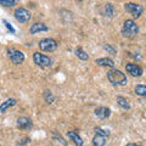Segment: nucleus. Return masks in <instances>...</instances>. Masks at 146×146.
I'll use <instances>...</instances> for the list:
<instances>
[{
	"label": "nucleus",
	"mask_w": 146,
	"mask_h": 146,
	"mask_svg": "<svg viewBox=\"0 0 146 146\" xmlns=\"http://www.w3.org/2000/svg\"><path fill=\"white\" fill-rule=\"evenodd\" d=\"M95 133L96 134H100V135H104V136H108L110 135V131L108 130H104L101 128H95Z\"/></svg>",
	"instance_id": "b1692460"
},
{
	"label": "nucleus",
	"mask_w": 146,
	"mask_h": 146,
	"mask_svg": "<svg viewBox=\"0 0 146 146\" xmlns=\"http://www.w3.org/2000/svg\"><path fill=\"white\" fill-rule=\"evenodd\" d=\"M67 136H68V139H71L73 141V144L76 146H83V139L78 135L77 131H73V130L67 131Z\"/></svg>",
	"instance_id": "ddd939ff"
},
{
	"label": "nucleus",
	"mask_w": 146,
	"mask_h": 146,
	"mask_svg": "<svg viewBox=\"0 0 146 146\" xmlns=\"http://www.w3.org/2000/svg\"><path fill=\"white\" fill-rule=\"evenodd\" d=\"M125 71L133 77H141L144 73V70L139 65L135 63H127L125 65Z\"/></svg>",
	"instance_id": "1a4fd4ad"
},
{
	"label": "nucleus",
	"mask_w": 146,
	"mask_h": 146,
	"mask_svg": "<svg viewBox=\"0 0 146 146\" xmlns=\"http://www.w3.org/2000/svg\"><path fill=\"white\" fill-rule=\"evenodd\" d=\"M117 104L119 105L123 110H130V104H129V101H128L125 98L117 96Z\"/></svg>",
	"instance_id": "dca6fc26"
},
{
	"label": "nucleus",
	"mask_w": 146,
	"mask_h": 146,
	"mask_svg": "<svg viewBox=\"0 0 146 146\" xmlns=\"http://www.w3.org/2000/svg\"><path fill=\"white\" fill-rule=\"evenodd\" d=\"M122 35L127 39H133L139 33V27L133 20H125L122 27Z\"/></svg>",
	"instance_id": "f03ea898"
},
{
	"label": "nucleus",
	"mask_w": 146,
	"mask_h": 146,
	"mask_svg": "<svg viewBox=\"0 0 146 146\" xmlns=\"http://www.w3.org/2000/svg\"><path fill=\"white\" fill-rule=\"evenodd\" d=\"M43 96H44V100H45V102H46V104H52L54 100H55L54 94L50 90H45L44 94H43Z\"/></svg>",
	"instance_id": "6ab92c4d"
},
{
	"label": "nucleus",
	"mask_w": 146,
	"mask_h": 146,
	"mask_svg": "<svg viewBox=\"0 0 146 146\" xmlns=\"http://www.w3.org/2000/svg\"><path fill=\"white\" fill-rule=\"evenodd\" d=\"M115 6H113L112 5V4H106V5H105V15H106L107 17H110V18H111V17H113V16H115Z\"/></svg>",
	"instance_id": "a211bd4d"
},
{
	"label": "nucleus",
	"mask_w": 146,
	"mask_h": 146,
	"mask_svg": "<svg viewBox=\"0 0 146 146\" xmlns=\"http://www.w3.org/2000/svg\"><path fill=\"white\" fill-rule=\"evenodd\" d=\"M48 31H49V27L45 23H43V22H35V23H33L31 26L29 33L36 34V33H39V32H48Z\"/></svg>",
	"instance_id": "9b49d317"
},
{
	"label": "nucleus",
	"mask_w": 146,
	"mask_h": 146,
	"mask_svg": "<svg viewBox=\"0 0 146 146\" xmlns=\"http://www.w3.org/2000/svg\"><path fill=\"white\" fill-rule=\"evenodd\" d=\"M33 61L36 66L42 67V68H46L52 65V60L49 56L40 52H34L33 54Z\"/></svg>",
	"instance_id": "20e7f679"
},
{
	"label": "nucleus",
	"mask_w": 146,
	"mask_h": 146,
	"mask_svg": "<svg viewBox=\"0 0 146 146\" xmlns=\"http://www.w3.org/2000/svg\"><path fill=\"white\" fill-rule=\"evenodd\" d=\"M3 23L5 25V27H6V28H7L9 31L11 32V33H15V28H13V27H12L10 23H9V22H7L6 20H3Z\"/></svg>",
	"instance_id": "393cba45"
},
{
	"label": "nucleus",
	"mask_w": 146,
	"mask_h": 146,
	"mask_svg": "<svg viewBox=\"0 0 146 146\" xmlns=\"http://www.w3.org/2000/svg\"><path fill=\"white\" fill-rule=\"evenodd\" d=\"M7 55H9V57H10V60L11 62L13 63V65H21V63H23L25 61V54L20 51V50H17V49H9L7 50Z\"/></svg>",
	"instance_id": "0eeeda50"
},
{
	"label": "nucleus",
	"mask_w": 146,
	"mask_h": 146,
	"mask_svg": "<svg viewBox=\"0 0 146 146\" xmlns=\"http://www.w3.org/2000/svg\"><path fill=\"white\" fill-rule=\"evenodd\" d=\"M135 94L139 95V96H146V85L143 84H139L135 86Z\"/></svg>",
	"instance_id": "aec40b11"
},
{
	"label": "nucleus",
	"mask_w": 146,
	"mask_h": 146,
	"mask_svg": "<svg viewBox=\"0 0 146 146\" xmlns=\"http://www.w3.org/2000/svg\"><path fill=\"white\" fill-rule=\"evenodd\" d=\"M16 125L18 129H21V130H29V129H32V127H33V122H32L31 118H28V117H20V118H17Z\"/></svg>",
	"instance_id": "6e6552de"
},
{
	"label": "nucleus",
	"mask_w": 146,
	"mask_h": 146,
	"mask_svg": "<svg viewBox=\"0 0 146 146\" xmlns=\"http://www.w3.org/2000/svg\"><path fill=\"white\" fill-rule=\"evenodd\" d=\"M124 10L131 15L134 18H139L144 12V7L140 4H135V3H125L124 4Z\"/></svg>",
	"instance_id": "7ed1b4c3"
},
{
	"label": "nucleus",
	"mask_w": 146,
	"mask_h": 146,
	"mask_svg": "<svg viewBox=\"0 0 146 146\" xmlns=\"http://www.w3.org/2000/svg\"><path fill=\"white\" fill-rule=\"evenodd\" d=\"M79 1H82V0H79Z\"/></svg>",
	"instance_id": "bb28decb"
},
{
	"label": "nucleus",
	"mask_w": 146,
	"mask_h": 146,
	"mask_svg": "<svg viewBox=\"0 0 146 146\" xmlns=\"http://www.w3.org/2000/svg\"><path fill=\"white\" fill-rule=\"evenodd\" d=\"M13 15H15V18L20 22V23H27V22H29L31 18H32L31 12L25 7H17L15 10V12H13Z\"/></svg>",
	"instance_id": "423d86ee"
},
{
	"label": "nucleus",
	"mask_w": 146,
	"mask_h": 146,
	"mask_svg": "<svg viewBox=\"0 0 146 146\" xmlns=\"http://www.w3.org/2000/svg\"><path fill=\"white\" fill-rule=\"evenodd\" d=\"M16 104H17V100H16V99L10 98V99L5 100L4 102L0 104V113H5L9 108L12 107V106H15Z\"/></svg>",
	"instance_id": "f8f14e48"
},
{
	"label": "nucleus",
	"mask_w": 146,
	"mask_h": 146,
	"mask_svg": "<svg viewBox=\"0 0 146 146\" xmlns=\"http://www.w3.org/2000/svg\"><path fill=\"white\" fill-rule=\"evenodd\" d=\"M107 79L112 85H125L128 83L127 76L119 70H110L107 72Z\"/></svg>",
	"instance_id": "f257e3e1"
},
{
	"label": "nucleus",
	"mask_w": 146,
	"mask_h": 146,
	"mask_svg": "<svg viewBox=\"0 0 146 146\" xmlns=\"http://www.w3.org/2000/svg\"><path fill=\"white\" fill-rule=\"evenodd\" d=\"M52 135H54V139H55V140H58V143H61L63 146H67V143L65 141V139H63L60 134H57V131L54 130V131H52Z\"/></svg>",
	"instance_id": "4be33fe9"
},
{
	"label": "nucleus",
	"mask_w": 146,
	"mask_h": 146,
	"mask_svg": "<svg viewBox=\"0 0 146 146\" xmlns=\"http://www.w3.org/2000/svg\"><path fill=\"white\" fill-rule=\"evenodd\" d=\"M95 63H96L98 66H101V67H108V68L115 67V62H113V60H111V58H108V57L98 58V60H95Z\"/></svg>",
	"instance_id": "4468645a"
},
{
	"label": "nucleus",
	"mask_w": 146,
	"mask_h": 146,
	"mask_svg": "<svg viewBox=\"0 0 146 146\" xmlns=\"http://www.w3.org/2000/svg\"><path fill=\"white\" fill-rule=\"evenodd\" d=\"M125 146H139V145H136V144H133V143H131V144H127Z\"/></svg>",
	"instance_id": "a878e982"
},
{
	"label": "nucleus",
	"mask_w": 146,
	"mask_h": 146,
	"mask_svg": "<svg viewBox=\"0 0 146 146\" xmlns=\"http://www.w3.org/2000/svg\"><path fill=\"white\" fill-rule=\"evenodd\" d=\"M104 49L106 50L108 54H111V55H117V50L113 48V46H111L110 44H105V45H104Z\"/></svg>",
	"instance_id": "5701e85b"
},
{
	"label": "nucleus",
	"mask_w": 146,
	"mask_h": 146,
	"mask_svg": "<svg viewBox=\"0 0 146 146\" xmlns=\"http://www.w3.org/2000/svg\"><path fill=\"white\" fill-rule=\"evenodd\" d=\"M95 116L100 119H107V118L111 116V110L108 107H105V106H100V107H96L95 108Z\"/></svg>",
	"instance_id": "9d476101"
},
{
	"label": "nucleus",
	"mask_w": 146,
	"mask_h": 146,
	"mask_svg": "<svg viewBox=\"0 0 146 146\" xmlns=\"http://www.w3.org/2000/svg\"><path fill=\"white\" fill-rule=\"evenodd\" d=\"M105 144H106V136L100 135V134H96L94 136V139H93L94 146H105Z\"/></svg>",
	"instance_id": "2eb2a0df"
},
{
	"label": "nucleus",
	"mask_w": 146,
	"mask_h": 146,
	"mask_svg": "<svg viewBox=\"0 0 146 146\" xmlns=\"http://www.w3.org/2000/svg\"><path fill=\"white\" fill-rule=\"evenodd\" d=\"M18 3V0H0V4L5 7H12Z\"/></svg>",
	"instance_id": "412c9836"
},
{
	"label": "nucleus",
	"mask_w": 146,
	"mask_h": 146,
	"mask_svg": "<svg viewBox=\"0 0 146 146\" xmlns=\"http://www.w3.org/2000/svg\"><path fill=\"white\" fill-rule=\"evenodd\" d=\"M39 49L42 51H46V52H52L57 49V42L52 38H45L42 39L39 42Z\"/></svg>",
	"instance_id": "39448f33"
},
{
	"label": "nucleus",
	"mask_w": 146,
	"mask_h": 146,
	"mask_svg": "<svg viewBox=\"0 0 146 146\" xmlns=\"http://www.w3.org/2000/svg\"><path fill=\"white\" fill-rule=\"evenodd\" d=\"M74 54H76V56H77V57L80 58V60H83V61L89 60V55L86 54L82 48H77V49L74 50Z\"/></svg>",
	"instance_id": "f3484780"
}]
</instances>
